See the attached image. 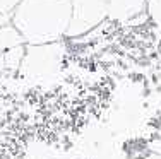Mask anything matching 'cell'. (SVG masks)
Instances as JSON below:
<instances>
[{"label":"cell","mask_w":161,"mask_h":159,"mask_svg":"<svg viewBox=\"0 0 161 159\" xmlns=\"http://www.w3.org/2000/svg\"><path fill=\"white\" fill-rule=\"evenodd\" d=\"M72 21L70 0H21L10 14V22L26 45L57 43L67 38Z\"/></svg>","instance_id":"obj_1"},{"label":"cell","mask_w":161,"mask_h":159,"mask_svg":"<svg viewBox=\"0 0 161 159\" xmlns=\"http://www.w3.org/2000/svg\"><path fill=\"white\" fill-rule=\"evenodd\" d=\"M60 63V41L47 45H26V55L19 70L26 75H43Z\"/></svg>","instance_id":"obj_3"},{"label":"cell","mask_w":161,"mask_h":159,"mask_svg":"<svg viewBox=\"0 0 161 159\" xmlns=\"http://www.w3.org/2000/svg\"><path fill=\"white\" fill-rule=\"evenodd\" d=\"M17 45H26V41L21 33L16 29V26L12 22L0 26V55L10 50V48L17 46Z\"/></svg>","instance_id":"obj_4"},{"label":"cell","mask_w":161,"mask_h":159,"mask_svg":"<svg viewBox=\"0 0 161 159\" xmlns=\"http://www.w3.org/2000/svg\"><path fill=\"white\" fill-rule=\"evenodd\" d=\"M72 21L67 38H79L99 26L105 19L125 22L141 16L147 0H70Z\"/></svg>","instance_id":"obj_2"},{"label":"cell","mask_w":161,"mask_h":159,"mask_svg":"<svg viewBox=\"0 0 161 159\" xmlns=\"http://www.w3.org/2000/svg\"><path fill=\"white\" fill-rule=\"evenodd\" d=\"M144 159H161V154L159 152H154V154H149L147 157H144Z\"/></svg>","instance_id":"obj_7"},{"label":"cell","mask_w":161,"mask_h":159,"mask_svg":"<svg viewBox=\"0 0 161 159\" xmlns=\"http://www.w3.org/2000/svg\"><path fill=\"white\" fill-rule=\"evenodd\" d=\"M21 0H0V14H5V16H10L12 10L17 7V3Z\"/></svg>","instance_id":"obj_5"},{"label":"cell","mask_w":161,"mask_h":159,"mask_svg":"<svg viewBox=\"0 0 161 159\" xmlns=\"http://www.w3.org/2000/svg\"><path fill=\"white\" fill-rule=\"evenodd\" d=\"M7 22H10V16H5V14H0V26L7 24Z\"/></svg>","instance_id":"obj_6"}]
</instances>
